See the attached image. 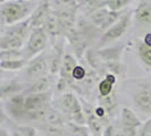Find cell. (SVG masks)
<instances>
[{
  "instance_id": "cell-11",
  "label": "cell",
  "mask_w": 151,
  "mask_h": 136,
  "mask_svg": "<svg viewBox=\"0 0 151 136\" xmlns=\"http://www.w3.org/2000/svg\"><path fill=\"white\" fill-rule=\"evenodd\" d=\"M51 14H52V7L50 1H38V6L35 7L29 18L31 27L42 29Z\"/></svg>"
},
{
  "instance_id": "cell-23",
  "label": "cell",
  "mask_w": 151,
  "mask_h": 136,
  "mask_svg": "<svg viewBox=\"0 0 151 136\" xmlns=\"http://www.w3.org/2000/svg\"><path fill=\"white\" fill-rule=\"evenodd\" d=\"M136 52H137V57L140 61L142 62L144 67L148 69L151 68V47L145 44L142 40H140V42L137 43L136 47Z\"/></svg>"
},
{
  "instance_id": "cell-35",
  "label": "cell",
  "mask_w": 151,
  "mask_h": 136,
  "mask_svg": "<svg viewBox=\"0 0 151 136\" xmlns=\"http://www.w3.org/2000/svg\"><path fill=\"white\" fill-rule=\"evenodd\" d=\"M0 136H12V135H10V133L8 132L7 129H5L2 127V128H1V132H0Z\"/></svg>"
},
{
  "instance_id": "cell-33",
  "label": "cell",
  "mask_w": 151,
  "mask_h": 136,
  "mask_svg": "<svg viewBox=\"0 0 151 136\" xmlns=\"http://www.w3.org/2000/svg\"><path fill=\"white\" fill-rule=\"evenodd\" d=\"M94 115L97 116V118H99V119L101 120V119H102V118L107 115V111L104 107L98 106V107H96V108H94Z\"/></svg>"
},
{
  "instance_id": "cell-25",
  "label": "cell",
  "mask_w": 151,
  "mask_h": 136,
  "mask_svg": "<svg viewBox=\"0 0 151 136\" xmlns=\"http://www.w3.org/2000/svg\"><path fill=\"white\" fill-rule=\"evenodd\" d=\"M38 129L45 136H64L65 135L64 127L55 126V125L47 124V122H40L38 126Z\"/></svg>"
},
{
  "instance_id": "cell-21",
  "label": "cell",
  "mask_w": 151,
  "mask_h": 136,
  "mask_svg": "<svg viewBox=\"0 0 151 136\" xmlns=\"http://www.w3.org/2000/svg\"><path fill=\"white\" fill-rule=\"evenodd\" d=\"M42 122H47V124H51L55 126H59V127H64L66 125V122L68 124L66 117L57 109V108H52L50 107L48 112L45 115V120Z\"/></svg>"
},
{
  "instance_id": "cell-3",
  "label": "cell",
  "mask_w": 151,
  "mask_h": 136,
  "mask_svg": "<svg viewBox=\"0 0 151 136\" xmlns=\"http://www.w3.org/2000/svg\"><path fill=\"white\" fill-rule=\"evenodd\" d=\"M57 108L67 119L68 122H73L76 125L86 126V118L81 101L74 93H64L56 100Z\"/></svg>"
},
{
  "instance_id": "cell-5",
  "label": "cell",
  "mask_w": 151,
  "mask_h": 136,
  "mask_svg": "<svg viewBox=\"0 0 151 136\" xmlns=\"http://www.w3.org/2000/svg\"><path fill=\"white\" fill-rule=\"evenodd\" d=\"M47 40L48 35L43 29H33L27 39L26 44L22 50L23 59L30 61L33 58L42 54L47 44Z\"/></svg>"
},
{
  "instance_id": "cell-31",
  "label": "cell",
  "mask_w": 151,
  "mask_h": 136,
  "mask_svg": "<svg viewBox=\"0 0 151 136\" xmlns=\"http://www.w3.org/2000/svg\"><path fill=\"white\" fill-rule=\"evenodd\" d=\"M88 78V70L82 65H77L73 70V79L75 83H82Z\"/></svg>"
},
{
  "instance_id": "cell-7",
  "label": "cell",
  "mask_w": 151,
  "mask_h": 136,
  "mask_svg": "<svg viewBox=\"0 0 151 136\" xmlns=\"http://www.w3.org/2000/svg\"><path fill=\"white\" fill-rule=\"evenodd\" d=\"M48 74H50L49 56H45L43 53L29 61L25 68V76L29 82L47 77Z\"/></svg>"
},
{
  "instance_id": "cell-24",
  "label": "cell",
  "mask_w": 151,
  "mask_h": 136,
  "mask_svg": "<svg viewBox=\"0 0 151 136\" xmlns=\"http://www.w3.org/2000/svg\"><path fill=\"white\" fill-rule=\"evenodd\" d=\"M29 61L25 59H12V60H1L0 61V68L2 70L7 72H17L23 68H26Z\"/></svg>"
},
{
  "instance_id": "cell-14",
  "label": "cell",
  "mask_w": 151,
  "mask_h": 136,
  "mask_svg": "<svg viewBox=\"0 0 151 136\" xmlns=\"http://www.w3.org/2000/svg\"><path fill=\"white\" fill-rule=\"evenodd\" d=\"M26 89V84H23L16 79H9L1 83L0 86V94H1V100H6V99L14 97L16 94L23 93Z\"/></svg>"
},
{
  "instance_id": "cell-9",
  "label": "cell",
  "mask_w": 151,
  "mask_h": 136,
  "mask_svg": "<svg viewBox=\"0 0 151 136\" xmlns=\"http://www.w3.org/2000/svg\"><path fill=\"white\" fill-rule=\"evenodd\" d=\"M4 102V111L14 121H24L25 117V94L19 93L14 97L6 99Z\"/></svg>"
},
{
  "instance_id": "cell-29",
  "label": "cell",
  "mask_w": 151,
  "mask_h": 136,
  "mask_svg": "<svg viewBox=\"0 0 151 136\" xmlns=\"http://www.w3.org/2000/svg\"><path fill=\"white\" fill-rule=\"evenodd\" d=\"M129 4L131 1L129 0H108L106 1V7L111 11L122 13L123 9H125Z\"/></svg>"
},
{
  "instance_id": "cell-22",
  "label": "cell",
  "mask_w": 151,
  "mask_h": 136,
  "mask_svg": "<svg viewBox=\"0 0 151 136\" xmlns=\"http://www.w3.org/2000/svg\"><path fill=\"white\" fill-rule=\"evenodd\" d=\"M104 74H113L115 76L126 77L127 74V67L122 61H115V62H105L104 64Z\"/></svg>"
},
{
  "instance_id": "cell-16",
  "label": "cell",
  "mask_w": 151,
  "mask_h": 136,
  "mask_svg": "<svg viewBox=\"0 0 151 136\" xmlns=\"http://www.w3.org/2000/svg\"><path fill=\"white\" fill-rule=\"evenodd\" d=\"M125 45H118V47H110V48H104L97 50L99 58L101 61L105 62H115V61H122V56L124 52Z\"/></svg>"
},
{
  "instance_id": "cell-10",
  "label": "cell",
  "mask_w": 151,
  "mask_h": 136,
  "mask_svg": "<svg viewBox=\"0 0 151 136\" xmlns=\"http://www.w3.org/2000/svg\"><path fill=\"white\" fill-rule=\"evenodd\" d=\"M133 105L139 111L151 116V83H142L132 95Z\"/></svg>"
},
{
  "instance_id": "cell-12",
  "label": "cell",
  "mask_w": 151,
  "mask_h": 136,
  "mask_svg": "<svg viewBox=\"0 0 151 136\" xmlns=\"http://www.w3.org/2000/svg\"><path fill=\"white\" fill-rule=\"evenodd\" d=\"M66 39L73 48L75 57L81 59L86 52V39L84 33L80 29L74 27L66 34Z\"/></svg>"
},
{
  "instance_id": "cell-32",
  "label": "cell",
  "mask_w": 151,
  "mask_h": 136,
  "mask_svg": "<svg viewBox=\"0 0 151 136\" xmlns=\"http://www.w3.org/2000/svg\"><path fill=\"white\" fill-rule=\"evenodd\" d=\"M151 134V118L142 124V126L139 129V134L137 136H148Z\"/></svg>"
},
{
  "instance_id": "cell-13",
  "label": "cell",
  "mask_w": 151,
  "mask_h": 136,
  "mask_svg": "<svg viewBox=\"0 0 151 136\" xmlns=\"http://www.w3.org/2000/svg\"><path fill=\"white\" fill-rule=\"evenodd\" d=\"M133 23L140 27H148L151 25V1L141 0L133 10Z\"/></svg>"
},
{
  "instance_id": "cell-17",
  "label": "cell",
  "mask_w": 151,
  "mask_h": 136,
  "mask_svg": "<svg viewBox=\"0 0 151 136\" xmlns=\"http://www.w3.org/2000/svg\"><path fill=\"white\" fill-rule=\"evenodd\" d=\"M49 89H50V78L49 76H47V77L26 84V89L23 93L24 94H40V93L49 92Z\"/></svg>"
},
{
  "instance_id": "cell-26",
  "label": "cell",
  "mask_w": 151,
  "mask_h": 136,
  "mask_svg": "<svg viewBox=\"0 0 151 136\" xmlns=\"http://www.w3.org/2000/svg\"><path fill=\"white\" fill-rule=\"evenodd\" d=\"M67 127V134L69 136H93L91 134L90 129L88 128V126H81L73 122H68Z\"/></svg>"
},
{
  "instance_id": "cell-1",
  "label": "cell",
  "mask_w": 151,
  "mask_h": 136,
  "mask_svg": "<svg viewBox=\"0 0 151 136\" xmlns=\"http://www.w3.org/2000/svg\"><path fill=\"white\" fill-rule=\"evenodd\" d=\"M37 6H38L37 1H26V0L1 1L0 2L1 29L29 19Z\"/></svg>"
},
{
  "instance_id": "cell-8",
  "label": "cell",
  "mask_w": 151,
  "mask_h": 136,
  "mask_svg": "<svg viewBox=\"0 0 151 136\" xmlns=\"http://www.w3.org/2000/svg\"><path fill=\"white\" fill-rule=\"evenodd\" d=\"M123 14H124V11L116 13V11L109 10L107 7H104L94 11L92 15H90V22L98 30L106 32L110 26H113L114 24L121 18Z\"/></svg>"
},
{
  "instance_id": "cell-27",
  "label": "cell",
  "mask_w": 151,
  "mask_h": 136,
  "mask_svg": "<svg viewBox=\"0 0 151 136\" xmlns=\"http://www.w3.org/2000/svg\"><path fill=\"white\" fill-rule=\"evenodd\" d=\"M117 103V91L115 90L113 92V94H110L107 98H101L99 97V106L104 107L106 109L107 113L111 112Z\"/></svg>"
},
{
  "instance_id": "cell-2",
  "label": "cell",
  "mask_w": 151,
  "mask_h": 136,
  "mask_svg": "<svg viewBox=\"0 0 151 136\" xmlns=\"http://www.w3.org/2000/svg\"><path fill=\"white\" fill-rule=\"evenodd\" d=\"M30 21L26 19L12 26L1 29L0 50H23L32 32Z\"/></svg>"
},
{
  "instance_id": "cell-30",
  "label": "cell",
  "mask_w": 151,
  "mask_h": 136,
  "mask_svg": "<svg viewBox=\"0 0 151 136\" xmlns=\"http://www.w3.org/2000/svg\"><path fill=\"white\" fill-rule=\"evenodd\" d=\"M23 58L22 50H0V61L21 59Z\"/></svg>"
},
{
  "instance_id": "cell-4",
  "label": "cell",
  "mask_w": 151,
  "mask_h": 136,
  "mask_svg": "<svg viewBox=\"0 0 151 136\" xmlns=\"http://www.w3.org/2000/svg\"><path fill=\"white\" fill-rule=\"evenodd\" d=\"M53 4L56 6L55 9L52 8V11L59 24L60 34L66 37L68 32L75 27L76 11L81 6L78 5L80 1H55Z\"/></svg>"
},
{
  "instance_id": "cell-36",
  "label": "cell",
  "mask_w": 151,
  "mask_h": 136,
  "mask_svg": "<svg viewBox=\"0 0 151 136\" xmlns=\"http://www.w3.org/2000/svg\"><path fill=\"white\" fill-rule=\"evenodd\" d=\"M148 136H151V134H150V135H148Z\"/></svg>"
},
{
  "instance_id": "cell-34",
  "label": "cell",
  "mask_w": 151,
  "mask_h": 136,
  "mask_svg": "<svg viewBox=\"0 0 151 136\" xmlns=\"http://www.w3.org/2000/svg\"><path fill=\"white\" fill-rule=\"evenodd\" d=\"M142 41H143L145 44H148V45H150L151 47V33L145 34V35H144V38L142 39Z\"/></svg>"
},
{
  "instance_id": "cell-6",
  "label": "cell",
  "mask_w": 151,
  "mask_h": 136,
  "mask_svg": "<svg viewBox=\"0 0 151 136\" xmlns=\"http://www.w3.org/2000/svg\"><path fill=\"white\" fill-rule=\"evenodd\" d=\"M132 22H133V11H131V10L124 11L121 18L115 23L113 26H110L106 32L102 33L101 38L99 40V47H105V45L121 39L125 34V32L127 31Z\"/></svg>"
},
{
  "instance_id": "cell-18",
  "label": "cell",
  "mask_w": 151,
  "mask_h": 136,
  "mask_svg": "<svg viewBox=\"0 0 151 136\" xmlns=\"http://www.w3.org/2000/svg\"><path fill=\"white\" fill-rule=\"evenodd\" d=\"M142 121L140 120V118L136 116V113L129 109V108H123L121 111V125L122 126H126L131 128L140 129L142 126Z\"/></svg>"
},
{
  "instance_id": "cell-15",
  "label": "cell",
  "mask_w": 151,
  "mask_h": 136,
  "mask_svg": "<svg viewBox=\"0 0 151 136\" xmlns=\"http://www.w3.org/2000/svg\"><path fill=\"white\" fill-rule=\"evenodd\" d=\"M64 48L63 43L57 41L56 43H53V53L51 56H49V67H50V75L55 74H59L60 72L63 60H64Z\"/></svg>"
},
{
  "instance_id": "cell-19",
  "label": "cell",
  "mask_w": 151,
  "mask_h": 136,
  "mask_svg": "<svg viewBox=\"0 0 151 136\" xmlns=\"http://www.w3.org/2000/svg\"><path fill=\"white\" fill-rule=\"evenodd\" d=\"M116 76L113 74H106L105 77L99 82L98 84V91H99V97L101 98H107L110 94H113L115 91L114 85L116 84Z\"/></svg>"
},
{
  "instance_id": "cell-28",
  "label": "cell",
  "mask_w": 151,
  "mask_h": 136,
  "mask_svg": "<svg viewBox=\"0 0 151 136\" xmlns=\"http://www.w3.org/2000/svg\"><path fill=\"white\" fill-rule=\"evenodd\" d=\"M82 6L85 9L86 14L92 15L94 11L99 10L100 8L106 7V1L104 0H91V1H81Z\"/></svg>"
},
{
  "instance_id": "cell-20",
  "label": "cell",
  "mask_w": 151,
  "mask_h": 136,
  "mask_svg": "<svg viewBox=\"0 0 151 136\" xmlns=\"http://www.w3.org/2000/svg\"><path fill=\"white\" fill-rule=\"evenodd\" d=\"M9 118V117H8ZM8 124V129L12 136H35L37 135V128L26 126V125H18L16 124V121L9 118Z\"/></svg>"
}]
</instances>
